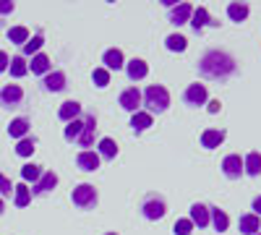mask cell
Masks as SVG:
<instances>
[{"label": "cell", "mask_w": 261, "mask_h": 235, "mask_svg": "<svg viewBox=\"0 0 261 235\" xmlns=\"http://www.w3.org/2000/svg\"><path fill=\"white\" fill-rule=\"evenodd\" d=\"M94 84H97V87H107V84H110V71H107V68H94Z\"/></svg>", "instance_id": "d590c367"}, {"label": "cell", "mask_w": 261, "mask_h": 235, "mask_svg": "<svg viewBox=\"0 0 261 235\" xmlns=\"http://www.w3.org/2000/svg\"><path fill=\"white\" fill-rule=\"evenodd\" d=\"M8 134H11L13 139H18V141H21V139H24V136L29 134V120H27V118H16V120L8 125Z\"/></svg>", "instance_id": "603a6c76"}, {"label": "cell", "mask_w": 261, "mask_h": 235, "mask_svg": "<svg viewBox=\"0 0 261 235\" xmlns=\"http://www.w3.org/2000/svg\"><path fill=\"white\" fill-rule=\"evenodd\" d=\"M13 191H16V199H13V204H16V206H27V204L32 201V191H29V186H27V183L13 186Z\"/></svg>", "instance_id": "d4e9b609"}, {"label": "cell", "mask_w": 261, "mask_h": 235, "mask_svg": "<svg viewBox=\"0 0 261 235\" xmlns=\"http://www.w3.org/2000/svg\"><path fill=\"white\" fill-rule=\"evenodd\" d=\"M191 13H193V8H191V3H180V6H175L172 8V13H170V21L172 24H188L191 21Z\"/></svg>", "instance_id": "e0dca14e"}, {"label": "cell", "mask_w": 261, "mask_h": 235, "mask_svg": "<svg viewBox=\"0 0 261 235\" xmlns=\"http://www.w3.org/2000/svg\"><path fill=\"white\" fill-rule=\"evenodd\" d=\"M222 141H225V131H217V128H206L201 134V146L206 149H217Z\"/></svg>", "instance_id": "9a60e30c"}, {"label": "cell", "mask_w": 261, "mask_h": 235, "mask_svg": "<svg viewBox=\"0 0 261 235\" xmlns=\"http://www.w3.org/2000/svg\"><path fill=\"white\" fill-rule=\"evenodd\" d=\"M8 39L16 42V45H27L29 42V29L27 27H13V29H8Z\"/></svg>", "instance_id": "4dcf8cb0"}, {"label": "cell", "mask_w": 261, "mask_h": 235, "mask_svg": "<svg viewBox=\"0 0 261 235\" xmlns=\"http://www.w3.org/2000/svg\"><path fill=\"white\" fill-rule=\"evenodd\" d=\"M165 45H167V50H172V53H183V50L188 47V42H186V37H180V34H170V37L165 39Z\"/></svg>", "instance_id": "f546056e"}, {"label": "cell", "mask_w": 261, "mask_h": 235, "mask_svg": "<svg viewBox=\"0 0 261 235\" xmlns=\"http://www.w3.org/2000/svg\"><path fill=\"white\" fill-rule=\"evenodd\" d=\"M227 16L232 21H246L248 18V6L246 3H230L227 6Z\"/></svg>", "instance_id": "4316f807"}, {"label": "cell", "mask_w": 261, "mask_h": 235, "mask_svg": "<svg viewBox=\"0 0 261 235\" xmlns=\"http://www.w3.org/2000/svg\"><path fill=\"white\" fill-rule=\"evenodd\" d=\"M45 89L47 92H63L65 89V73L63 71H50L45 76Z\"/></svg>", "instance_id": "2e32d148"}, {"label": "cell", "mask_w": 261, "mask_h": 235, "mask_svg": "<svg viewBox=\"0 0 261 235\" xmlns=\"http://www.w3.org/2000/svg\"><path fill=\"white\" fill-rule=\"evenodd\" d=\"M191 225L206 227V225H209V206H204V204H193V206H191Z\"/></svg>", "instance_id": "ac0fdd59"}, {"label": "cell", "mask_w": 261, "mask_h": 235, "mask_svg": "<svg viewBox=\"0 0 261 235\" xmlns=\"http://www.w3.org/2000/svg\"><path fill=\"white\" fill-rule=\"evenodd\" d=\"M222 173L227 175V178H241V173H243V160H241V154H227L225 160H222Z\"/></svg>", "instance_id": "52a82bcc"}, {"label": "cell", "mask_w": 261, "mask_h": 235, "mask_svg": "<svg viewBox=\"0 0 261 235\" xmlns=\"http://www.w3.org/2000/svg\"><path fill=\"white\" fill-rule=\"evenodd\" d=\"M191 230H193L191 220H178L175 225H172V232L175 235H191Z\"/></svg>", "instance_id": "8d00e7d4"}, {"label": "cell", "mask_w": 261, "mask_h": 235, "mask_svg": "<svg viewBox=\"0 0 261 235\" xmlns=\"http://www.w3.org/2000/svg\"><path fill=\"white\" fill-rule=\"evenodd\" d=\"M42 42H45V39H42L39 34H37V37H32V39L27 42V45H24V55H37V53H39V47H42Z\"/></svg>", "instance_id": "e575fe53"}, {"label": "cell", "mask_w": 261, "mask_h": 235, "mask_svg": "<svg viewBox=\"0 0 261 235\" xmlns=\"http://www.w3.org/2000/svg\"><path fill=\"white\" fill-rule=\"evenodd\" d=\"M81 131H84V118H76V120H71L68 125H65V139L76 141L81 136Z\"/></svg>", "instance_id": "f1b7e54d"}, {"label": "cell", "mask_w": 261, "mask_h": 235, "mask_svg": "<svg viewBox=\"0 0 261 235\" xmlns=\"http://www.w3.org/2000/svg\"><path fill=\"white\" fill-rule=\"evenodd\" d=\"M199 71L206 76V79H225L235 71V60L227 55V53H220V50H209L201 60H199Z\"/></svg>", "instance_id": "6da1fadb"}, {"label": "cell", "mask_w": 261, "mask_h": 235, "mask_svg": "<svg viewBox=\"0 0 261 235\" xmlns=\"http://www.w3.org/2000/svg\"><path fill=\"white\" fill-rule=\"evenodd\" d=\"M206 24H209V11H206L204 6L193 8V13H191V27H193L196 32H201Z\"/></svg>", "instance_id": "d6986e66"}, {"label": "cell", "mask_w": 261, "mask_h": 235, "mask_svg": "<svg viewBox=\"0 0 261 235\" xmlns=\"http://www.w3.org/2000/svg\"><path fill=\"white\" fill-rule=\"evenodd\" d=\"M261 230V220L253 215V212H251V215H243L241 217V232H246V235H256Z\"/></svg>", "instance_id": "ffe728a7"}, {"label": "cell", "mask_w": 261, "mask_h": 235, "mask_svg": "<svg viewBox=\"0 0 261 235\" xmlns=\"http://www.w3.org/2000/svg\"><path fill=\"white\" fill-rule=\"evenodd\" d=\"M21 99H24V89L16 84H8L0 92V105H6V108H16V105H21Z\"/></svg>", "instance_id": "8992f818"}, {"label": "cell", "mask_w": 261, "mask_h": 235, "mask_svg": "<svg viewBox=\"0 0 261 235\" xmlns=\"http://www.w3.org/2000/svg\"><path fill=\"white\" fill-rule=\"evenodd\" d=\"M243 173H248V175H261V154H258V152H251V154L243 160Z\"/></svg>", "instance_id": "7402d4cb"}, {"label": "cell", "mask_w": 261, "mask_h": 235, "mask_svg": "<svg viewBox=\"0 0 261 235\" xmlns=\"http://www.w3.org/2000/svg\"><path fill=\"white\" fill-rule=\"evenodd\" d=\"M99 154L107 157V160H115V154H118V144H115L113 139H102V141H99Z\"/></svg>", "instance_id": "1f68e13d"}, {"label": "cell", "mask_w": 261, "mask_h": 235, "mask_svg": "<svg viewBox=\"0 0 261 235\" xmlns=\"http://www.w3.org/2000/svg\"><path fill=\"white\" fill-rule=\"evenodd\" d=\"M120 108L128 110V113H139V108H141V92L136 87H128L120 94Z\"/></svg>", "instance_id": "5b68a950"}, {"label": "cell", "mask_w": 261, "mask_h": 235, "mask_svg": "<svg viewBox=\"0 0 261 235\" xmlns=\"http://www.w3.org/2000/svg\"><path fill=\"white\" fill-rule=\"evenodd\" d=\"M107 235H115V232H107Z\"/></svg>", "instance_id": "ee69618b"}, {"label": "cell", "mask_w": 261, "mask_h": 235, "mask_svg": "<svg viewBox=\"0 0 261 235\" xmlns=\"http://www.w3.org/2000/svg\"><path fill=\"white\" fill-rule=\"evenodd\" d=\"M8 68H11V76H16V79H21V76H27V60H24V55H18V58H11V63H8Z\"/></svg>", "instance_id": "83f0119b"}, {"label": "cell", "mask_w": 261, "mask_h": 235, "mask_svg": "<svg viewBox=\"0 0 261 235\" xmlns=\"http://www.w3.org/2000/svg\"><path fill=\"white\" fill-rule=\"evenodd\" d=\"M76 165L81 170H86V173H94V170L99 167V154L97 152H89V149H84V152L76 157Z\"/></svg>", "instance_id": "9c48e42d"}, {"label": "cell", "mask_w": 261, "mask_h": 235, "mask_svg": "<svg viewBox=\"0 0 261 235\" xmlns=\"http://www.w3.org/2000/svg\"><path fill=\"white\" fill-rule=\"evenodd\" d=\"M130 125H134V131L139 134V131H146V128L151 125V115L149 113H134V118H130Z\"/></svg>", "instance_id": "484cf974"}, {"label": "cell", "mask_w": 261, "mask_h": 235, "mask_svg": "<svg viewBox=\"0 0 261 235\" xmlns=\"http://www.w3.org/2000/svg\"><path fill=\"white\" fill-rule=\"evenodd\" d=\"M186 102L188 105H204L206 102V87L204 84H191L186 89Z\"/></svg>", "instance_id": "7c38bea8"}, {"label": "cell", "mask_w": 261, "mask_h": 235, "mask_svg": "<svg viewBox=\"0 0 261 235\" xmlns=\"http://www.w3.org/2000/svg\"><path fill=\"white\" fill-rule=\"evenodd\" d=\"M102 63H105V68H107V71H120V68L125 66V63H123V53H120L118 47L107 50L105 58H102Z\"/></svg>", "instance_id": "4fadbf2b"}, {"label": "cell", "mask_w": 261, "mask_h": 235, "mask_svg": "<svg viewBox=\"0 0 261 235\" xmlns=\"http://www.w3.org/2000/svg\"><path fill=\"white\" fill-rule=\"evenodd\" d=\"M141 212H144V217H146V220H162V217H165V212H167V206H165V201H162V199L151 196V199H146V201H144Z\"/></svg>", "instance_id": "277c9868"}, {"label": "cell", "mask_w": 261, "mask_h": 235, "mask_svg": "<svg viewBox=\"0 0 261 235\" xmlns=\"http://www.w3.org/2000/svg\"><path fill=\"white\" fill-rule=\"evenodd\" d=\"M21 178L37 183V180L42 178V167H39V165H24V167H21Z\"/></svg>", "instance_id": "d6a6232c"}, {"label": "cell", "mask_w": 261, "mask_h": 235, "mask_svg": "<svg viewBox=\"0 0 261 235\" xmlns=\"http://www.w3.org/2000/svg\"><path fill=\"white\" fill-rule=\"evenodd\" d=\"M34 149H37V146H34V139H29V136H24V139L16 144V152H18L21 157H29Z\"/></svg>", "instance_id": "836d02e7"}, {"label": "cell", "mask_w": 261, "mask_h": 235, "mask_svg": "<svg viewBox=\"0 0 261 235\" xmlns=\"http://www.w3.org/2000/svg\"><path fill=\"white\" fill-rule=\"evenodd\" d=\"M58 115H60V120H65V123H71V120H76V118H81V105L79 102H63L60 105V110H58Z\"/></svg>", "instance_id": "5bb4252c"}, {"label": "cell", "mask_w": 261, "mask_h": 235, "mask_svg": "<svg viewBox=\"0 0 261 235\" xmlns=\"http://www.w3.org/2000/svg\"><path fill=\"white\" fill-rule=\"evenodd\" d=\"M141 102L149 108V115L151 113H165L170 108V92L162 84H151V87H146V92L141 94Z\"/></svg>", "instance_id": "7a4b0ae2"}, {"label": "cell", "mask_w": 261, "mask_h": 235, "mask_svg": "<svg viewBox=\"0 0 261 235\" xmlns=\"http://www.w3.org/2000/svg\"><path fill=\"white\" fill-rule=\"evenodd\" d=\"M50 68H53V63H50L47 55L37 53V55L32 58V73H50Z\"/></svg>", "instance_id": "cb8c5ba5"}, {"label": "cell", "mask_w": 261, "mask_h": 235, "mask_svg": "<svg viewBox=\"0 0 261 235\" xmlns=\"http://www.w3.org/2000/svg\"><path fill=\"white\" fill-rule=\"evenodd\" d=\"M71 199H73V204H76V206L89 209V206H94V204H97V191H94V186H89V183H81L79 188H73Z\"/></svg>", "instance_id": "3957f363"}, {"label": "cell", "mask_w": 261, "mask_h": 235, "mask_svg": "<svg viewBox=\"0 0 261 235\" xmlns=\"http://www.w3.org/2000/svg\"><path fill=\"white\" fill-rule=\"evenodd\" d=\"M253 215H256V217L261 215V196H258V199H253Z\"/></svg>", "instance_id": "b9f144b4"}, {"label": "cell", "mask_w": 261, "mask_h": 235, "mask_svg": "<svg viewBox=\"0 0 261 235\" xmlns=\"http://www.w3.org/2000/svg\"><path fill=\"white\" fill-rule=\"evenodd\" d=\"M3 209H6V204H3V199H0V215H3Z\"/></svg>", "instance_id": "7bdbcfd3"}, {"label": "cell", "mask_w": 261, "mask_h": 235, "mask_svg": "<svg viewBox=\"0 0 261 235\" xmlns=\"http://www.w3.org/2000/svg\"><path fill=\"white\" fill-rule=\"evenodd\" d=\"M209 222L220 230V232H225V230L230 227V217L225 215L222 209H209Z\"/></svg>", "instance_id": "44dd1931"}, {"label": "cell", "mask_w": 261, "mask_h": 235, "mask_svg": "<svg viewBox=\"0 0 261 235\" xmlns=\"http://www.w3.org/2000/svg\"><path fill=\"white\" fill-rule=\"evenodd\" d=\"M8 63H11L8 55H6V53H0V71H6V68H8Z\"/></svg>", "instance_id": "60d3db41"}, {"label": "cell", "mask_w": 261, "mask_h": 235, "mask_svg": "<svg viewBox=\"0 0 261 235\" xmlns=\"http://www.w3.org/2000/svg\"><path fill=\"white\" fill-rule=\"evenodd\" d=\"M256 235H261V232H256Z\"/></svg>", "instance_id": "f6af8a7d"}, {"label": "cell", "mask_w": 261, "mask_h": 235, "mask_svg": "<svg viewBox=\"0 0 261 235\" xmlns=\"http://www.w3.org/2000/svg\"><path fill=\"white\" fill-rule=\"evenodd\" d=\"M13 0H0V13H13Z\"/></svg>", "instance_id": "f35d334b"}, {"label": "cell", "mask_w": 261, "mask_h": 235, "mask_svg": "<svg viewBox=\"0 0 261 235\" xmlns=\"http://www.w3.org/2000/svg\"><path fill=\"white\" fill-rule=\"evenodd\" d=\"M11 191H13V183H11L3 173H0V194H3V196H11Z\"/></svg>", "instance_id": "74e56055"}, {"label": "cell", "mask_w": 261, "mask_h": 235, "mask_svg": "<svg viewBox=\"0 0 261 235\" xmlns=\"http://www.w3.org/2000/svg\"><path fill=\"white\" fill-rule=\"evenodd\" d=\"M220 108H222L220 99H212V102H209V113H220Z\"/></svg>", "instance_id": "ab89813d"}, {"label": "cell", "mask_w": 261, "mask_h": 235, "mask_svg": "<svg viewBox=\"0 0 261 235\" xmlns=\"http://www.w3.org/2000/svg\"><path fill=\"white\" fill-rule=\"evenodd\" d=\"M125 71H128V79H130V81H141V79L149 73V66H146L144 60L134 58L130 63H125Z\"/></svg>", "instance_id": "30bf717a"}, {"label": "cell", "mask_w": 261, "mask_h": 235, "mask_svg": "<svg viewBox=\"0 0 261 235\" xmlns=\"http://www.w3.org/2000/svg\"><path fill=\"white\" fill-rule=\"evenodd\" d=\"M94 134H97V120H94V115H86V118H84V131H81V136L76 139L79 146H92Z\"/></svg>", "instance_id": "ba28073f"}, {"label": "cell", "mask_w": 261, "mask_h": 235, "mask_svg": "<svg viewBox=\"0 0 261 235\" xmlns=\"http://www.w3.org/2000/svg\"><path fill=\"white\" fill-rule=\"evenodd\" d=\"M55 186H58V175L55 173H42V178L29 191H32V194H47V191H53Z\"/></svg>", "instance_id": "8fae6325"}]
</instances>
